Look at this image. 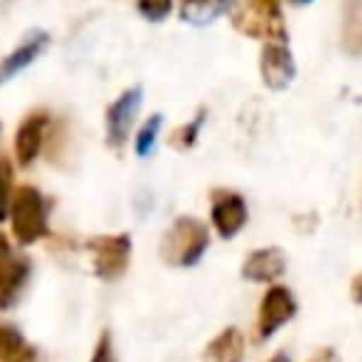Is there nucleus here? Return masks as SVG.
Here are the masks:
<instances>
[{
  "label": "nucleus",
  "mask_w": 362,
  "mask_h": 362,
  "mask_svg": "<svg viewBox=\"0 0 362 362\" xmlns=\"http://www.w3.org/2000/svg\"><path fill=\"white\" fill-rule=\"evenodd\" d=\"M8 218H11L14 238L23 246L37 243L48 232V201H45V195L37 187H31V184L17 187L11 192Z\"/></svg>",
  "instance_id": "obj_1"
},
{
  "label": "nucleus",
  "mask_w": 362,
  "mask_h": 362,
  "mask_svg": "<svg viewBox=\"0 0 362 362\" xmlns=\"http://www.w3.org/2000/svg\"><path fill=\"white\" fill-rule=\"evenodd\" d=\"M206 246H209L206 226L198 218L184 215V218H175L170 223V229L164 232V238H161V257L170 266H195L204 257Z\"/></svg>",
  "instance_id": "obj_2"
},
{
  "label": "nucleus",
  "mask_w": 362,
  "mask_h": 362,
  "mask_svg": "<svg viewBox=\"0 0 362 362\" xmlns=\"http://www.w3.org/2000/svg\"><path fill=\"white\" fill-rule=\"evenodd\" d=\"M232 25L252 40H288L280 0H238L232 8Z\"/></svg>",
  "instance_id": "obj_3"
},
{
  "label": "nucleus",
  "mask_w": 362,
  "mask_h": 362,
  "mask_svg": "<svg viewBox=\"0 0 362 362\" xmlns=\"http://www.w3.org/2000/svg\"><path fill=\"white\" fill-rule=\"evenodd\" d=\"M141 107V85H133L127 90H122L105 110V141L110 150H122L130 127L136 122V113Z\"/></svg>",
  "instance_id": "obj_4"
},
{
  "label": "nucleus",
  "mask_w": 362,
  "mask_h": 362,
  "mask_svg": "<svg viewBox=\"0 0 362 362\" xmlns=\"http://www.w3.org/2000/svg\"><path fill=\"white\" fill-rule=\"evenodd\" d=\"M93 255V272L102 280H116L130 263V235H99L88 243Z\"/></svg>",
  "instance_id": "obj_5"
},
{
  "label": "nucleus",
  "mask_w": 362,
  "mask_h": 362,
  "mask_svg": "<svg viewBox=\"0 0 362 362\" xmlns=\"http://www.w3.org/2000/svg\"><path fill=\"white\" fill-rule=\"evenodd\" d=\"M297 74L288 40H266L260 51V79L269 90H286Z\"/></svg>",
  "instance_id": "obj_6"
},
{
  "label": "nucleus",
  "mask_w": 362,
  "mask_h": 362,
  "mask_svg": "<svg viewBox=\"0 0 362 362\" xmlns=\"http://www.w3.org/2000/svg\"><path fill=\"white\" fill-rule=\"evenodd\" d=\"M209 218H212V226L218 229L221 238H235L246 226V218H249L243 195H238L232 189H215Z\"/></svg>",
  "instance_id": "obj_7"
},
{
  "label": "nucleus",
  "mask_w": 362,
  "mask_h": 362,
  "mask_svg": "<svg viewBox=\"0 0 362 362\" xmlns=\"http://www.w3.org/2000/svg\"><path fill=\"white\" fill-rule=\"evenodd\" d=\"M297 311V300L294 294L286 288V286H272L266 294H263V303H260V314H257V337L266 339L272 337L280 325H286Z\"/></svg>",
  "instance_id": "obj_8"
},
{
  "label": "nucleus",
  "mask_w": 362,
  "mask_h": 362,
  "mask_svg": "<svg viewBox=\"0 0 362 362\" xmlns=\"http://www.w3.org/2000/svg\"><path fill=\"white\" fill-rule=\"evenodd\" d=\"M45 133H48V113L45 110H34L28 113L14 133V156L20 167H31L45 144Z\"/></svg>",
  "instance_id": "obj_9"
},
{
  "label": "nucleus",
  "mask_w": 362,
  "mask_h": 362,
  "mask_svg": "<svg viewBox=\"0 0 362 362\" xmlns=\"http://www.w3.org/2000/svg\"><path fill=\"white\" fill-rule=\"evenodd\" d=\"M48 42H51L48 31H42V28L28 31V34L14 45V51H11L6 59H0V85L11 82V79H14L17 74H23L34 59H40L42 51L48 48Z\"/></svg>",
  "instance_id": "obj_10"
},
{
  "label": "nucleus",
  "mask_w": 362,
  "mask_h": 362,
  "mask_svg": "<svg viewBox=\"0 0 362 362\" xmlns=\"http://www.w3.org/2000/svg\"><path fill=\"white\" fill-rule=\"evenodd\" d=\"M28 269H31L28 260L14 257L8 249V240L0 235V308H11L17 303L28 280Z\"/></svg>",
  "instance_id": "obj_11"
},
{
  "label": "nucleus",
  "mask_w": 362,
  "mask_h": 362,
  "mask_svg": "<svg viewBox=\"0 0 362 362\" xmlns=\"http://www.w3.org/2000/svg\"><path fill=\"white\" fill-rule=\"evenodd\" d=\"M283 272H286V255H283L277 246L255 249V252L243 260V269H240V274H243L246 280H255V283H272V280H277Z\"/></svg>",
  "instance_id": "obj_12"
},
{
  "label": "nucleus",
  "mask_w": 362,
  "mask_h": 362,
  "mask_svg": "<svg viewBox=\"0 0 362 362\" xmlns=\"http://www.w3.org/2000/svg\"><path fill=\"white\" fill-rule=\"evenodd\" d=\"M243 337L238 328L221 331L204 351V362H240L243 359Z\"/></svg>",
  "instance_id": "obj_13"
},
{
  "label": "nucleus",
  "mask_w": 362,
  "mask_h": 362,
  "mask_svg": "<svg viewBox=\"0 0 362 362\" xmlns=\"http://www.w3.org/2000/svg\"><path fill=\"white\" fill-rule=\"evenodd\" d=\"M229 6H232V0H181L178 14L189 25H206L215 17H221Z\"/></svg>",
  "instance_id": "obj_14"
},
{
  "label": "nucleus",
  "mask_w": 362,
  "mask_h": 362,
  "mask_svg": "<svg viewBox=\"0 0 362 362\" xmlns=\"http://www.w3.org/2000/svg\"><path fill=\"white\" fill-rule=\"evenodd\" d=\"M161 124H164V116H161V113H153V116L136 130L133 150H136L139 158H147V156L153 153V147H156V141H158V130H161Z\"/></svg>",
  "instance_id": "obj_15"
},
{
  "label": "nucleus",
  "mask_w": 362,
  "mask_h": 362,
  "mask_svg": "<svg viewBox=\"0 0 362 362\" xmlns=\"http://www.w3.org/2000/svg\"><path fill=\"white\" fill-rule=\"evenodd\" d=\"M23 351H25L23 334H20L14 325H0V359H3V362H11V359L20 356Z\"/></svg>",
  "instance_id": "obj_16"
},
{
  "label": "nucleus",
  "mask_w": 362,
  "mask_h": 362,
  "mask_svg": "<svg viewBox=\"0 0 362 362\" xmlns=\"http://www.w3.org/2000/svg\"><path fill=\"white\" fill-rule=\"evenodd\" d=\"M14 192V170L6 156H0V223L8 218V204Z\"/></svg>",
  "instance_id": "obj_17"
},
{
  "label": "nucleus",
  "mask_w": 362,
  "mask_h": 362,
  "mask_svg": "<svg viewBox=\"0 0 362 362\" xmlns=\"http://www.w3.org/2000/svg\"><path fill=\"white\" fill-rule=\"evenodd\" d=\"M204 122H206V110H198L192 122H187L184 127H178V130L173 133V147H181V150L192 147L195 139H198V133H201V127H204Z\"/></svg>",
  "instance_id": "obj_18"
},
{
  "label": "nucleus",
  "mask_w": 362,
  "mask_h": 362,
  "mask_svg": "<svg viewBox=\"0 0 362 362\" xmlns=\"http://www.w3.org/2000/svg\"><path fill=\"white\" fill-rule=\"evenodd\" d=\"M136 8L147 23H161L173 11V0H136Z\"/></svg>",
  "instance_id": "obj_19"
},
{
  "label": "nucleus",
  "mask_w": 362,
  "mask_h": 362,
  "mask_svg": "<svg viewBox=\"0 0 362 362\" xmlns=\"http://www.w3.org/2000/svg\"><path fill=\"white\" fill-rule=\"evenodd\" d=\"M90 362H110V337L107 334L99 337V345H96V354Z\"/></svg>",
  "instance_id": "obj_20"
},
{
  "label": "nucleus",
  "mask_w": 362,
  "mask_h": 362,
  "mask_svg": "<svg viewBox=\"0 0 362 362\" xmlns=\"http://www.w3.org/2000/svg\"><path fill=\"white\" fill-rule=\"evenodd\" d=\"M308 362H337V356H334V351L331 348H322L317 356H311Z\"/></svg>",
  "instance_id": "obj_21"
},
{
  "label": "nucleus",
  "mask_w": 362,
  "mask_h": 362,
  "mask_svg": "<svg viewBox=\"0 0 362 362\" xmlns=\"http://www.w3.org/2000/svg\"><path fill=\"white\" fill-rule=\"evenodd\" d=\"M17 0H0V14H6V11H11V6H14Z\"/></svg>",
  "instance_id": "obj_22"
},
{
  "label": "nucleus",
  "mask_w": 362,
  "mask_h": 362,
  "mask_svg": "<svg viewBox=\"0 0 362 362\" xmlns=\"http://www.w3.org/2000/svg\"><path fill=\"white\" fill-rule=\"evenodd\" d=\"M269 362H288V354H277V356H272Z\"/></svg>",
  "instance_id": "obj_23"
},
{
  "label": "nucleus",
  "mask_w": 362,
  "mask_h": 362,
  "mask_svg": "<svg viewBox=\"0 0 362 362\" xmlns=\"http://www.w3.org/2000/svg\"><path fill=\"white\" fill-rule=\"evenodd\" d=\"M288 3H294V6H308L311 0H288Z\"/></svg>",
  "instance_id": "obj_24"
},
{
  "label": "nucleus",
  "mask_w": 362,
  "mask_h": 362,
  "mask_svg": "<svg viewBox=\"0 0 362 362\" xmlns=\"http://www.w3.org/2000/svg\"><path fill=\"white\" fill-rule=\"evenodd\" d=\"M0 130H3V124H0Z\"/></svg>",
  "instance_id": "obj_25"
}]
</instances>
